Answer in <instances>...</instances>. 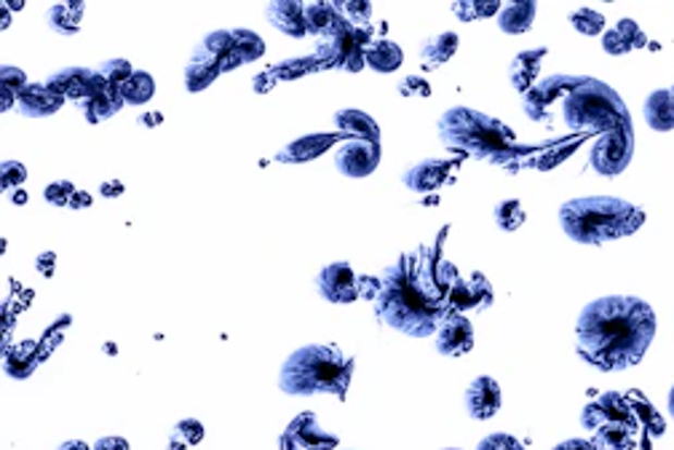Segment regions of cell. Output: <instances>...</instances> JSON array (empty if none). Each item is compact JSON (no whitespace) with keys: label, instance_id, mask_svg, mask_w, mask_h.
I'll return each instance as SVG.
<instances>
[{"label":"cell","instance_id":"6da1fadb","mask_svg":"<svg viewBox=\"0 0 674 450\" xmlns=\"http://www.w3.org/2000/svg\"><path fill=\"white\" fill-rule=\"evenodd\" d=\"M458 277L453 263L429 247H420L418 253L399 257L375 279L369 301L389 327L409 338H429L450 314H455L450 308V292Z\"/></svg>","mask_w":674,"mask_h":450},{"label":"cell","instance_id":"7a4b0ae2","mask_svg":"<svg viewBox=\"0 0 674 450\" xmlns=\"http://www.w3.org/2000/svg\"><path fill=\"white\" fill-rule=\"evenodd\" d=\"M655 338V312L635 295L597 297L576 325L578 354L602 373L640 365Z\"/></svg>","mask_w":674,"mask_h":450},{"label":"cell","instance_id":"3957f363","mask_svg":"<svg viewBox=\"0 0 674 450\" xmlns=\"http://www.w3.org/2000/svg\"><path fill=\"white\" fill-rule=\"evenodd\" d=\"M645 223V212L615 196L571 198L560 207V228L576 244H605L632 236Z\"/></svg>","mask_w":674,"mask_h":450},{"label":"cell","instance_id":"277c9868","mask_svg":"<svg viewBox=\"0 0 674 450\" xmlns=\"http://www.w3.org/2000/svg\"><path fill=\"white\" fill-rule=\"evenodd\" d=\"M437 134L448 150L466 154L479 161L508 167L514 154H517V148H514L517 139H514L512 129L488 113L463 108V105L444 110V113L439 115Z\"/></svg>","mask_w":674,"mask_h":450},{"label":"cell","instance_id":"5b68a950","mask_svg":"<svg viewBox=\"0 0 674 450\" xmlns=\"http://www.w3.org/2000/svg\"><path fill=\"white\" fill-rule=\"evenodd\" d=\"M354 376V360L332 343H314L292 352L279 373V389L284 394L310 397L335 394L343 400Z\"/></svg>","mask_w":674,"mask_h":450},{"label":"cell","instance_id":"8992f818","mask_svg":"<svg viewBox=\"0 0 674 450\" xmlns=\"http://www.w3.org/2000/svg\"><path fill=\"white\" fill-rule=\"evenodd\" d=\"M562 121L573 132H597L600 137L615 129L632 126V115L618 92L586 75L562 99Z\"/></svg>","mask_w":674,"mask_h":450},{"label":"cell","instance_id":"52a82bcc","mask_svg":"<svg viewBox=\"0 0 674 450\" xmlns=\"http://www.w3.org/2000/svg\"><path fill=\"white\" fill-rule=\"evenodd\" d=\"M584 429L595 431L597 450H629L637 437V408L632 405V397L618 391H605L595 402L584 408L581 413Z\"/></svg>","mask_w":674,"mask_h":450},{"label":"cell","instance_id":"ba28073f","mask_svg":"<svg viewBox=\"0 0 674 450\" xmlns=\"http://www.w3.org/2000/svg\"><path fill=\"white\" fill-rule=\"evenodd\" d=\"M375 40L372 25H351L343 16L332 25V31L321 35V44L316 49V62L321 68L345 70V73H356L365 68V51Z\"/></svg>","mask_w":674,"mask_h":450},{"label":"cell","instance_id":"9c48e42d","mask_svg":"<svg viewBox=\"0 0 674 450\" xmlns=\"http://www.w3.org/2000/svg\"><path fill=\"white\" fill-rule=\"evenodd\" d=\"M233 68H238L236 51H233V33L215 31L204 35L201 44L193 49L191 62L185 64V89L193 92V95L204 92L215 84L217 75Z\"/></svg>","mask_w":674,"mask_h":450},{"label":"cell","instance_id":"30bf717a","mask_svg":"<svg viewBox=\"0 0 674 450\" xmlns=\"http://www.w3.org/2000/svg\"><path fill=\"white\" fill-rule=\"evenodd\" d=\"M632 156H635V126H626L602 134L591 148L589 163L602 178H615L629 167Z\"/></svg>","mask_w":674,"mask_h":450},{"label":"cell","instance_id":"8fae6325","mask_svg":"<svg viewBox=\"0 0 674 450\" xmlns=\"http://www.w3.org/2000/svg\"><path fill=\"white\" fill-rule=\"evenodd\" d=\"M316 290L330 303H354L361 292V279L356 277L351 263L335 260L316 273Z\"/></svg>","mask_w":674,"mask_h":450},{"label":"cell","instance_id":"7c38bea8","mask_svg":"<svg viewBox=\"0 0 674 450\" xmlns=\"http://www.w3.org/2000/svg\"><path fill=\"white\" fill-rule=\"evenodd\" d=\"M581 81V75H552V78L541 81V84L532 86L527 95H522V110L530 121H543L549 115V108L556 99H565L571 95L573 86Z\"/></svg>","mask_w":674,"mask_h":450},{"label":"cell","instance_id":"4fadbf2b","mask_svg":"<svg viewBox=\"0 0 674 450\" xmlns=\"http://www.w3.org/2000/svg\"><path fill=\"white\" fill-rule=\"evenodd\" d=\"M380 163V143L343 139L335 148V167L345 178H367Z\"/></svg>","mask_w":674,"mask_h":450},{"label":"cell","instance_id":"5bb4252c","mask_svg":"<svg viewBox=\"0 0 674 450\" xmlns=\"http://www.w3.org/2000/svg\"><path fill=\"white\" fill-rule=\"evenodd\" d=\"M338 437L319 426L314 413H303L281 435V450H335Z\"/></svg>","mask_w":674,"mask_h":450},{"label":"cell","instance_id":"9a60e30c","mask_svg":"<svg viewBox=\"0 0 674 450\" xmlns=\"http://www.w3.org/2000/svg\"><path fill=\"white\" fill-rule=\"evenodd\" d=\"M94 73H97V70H94ZM123 105L126 102H123L119 86L108 84V81L97 75V78H94L89 97L81 102V113H84V119L89 121V124H102V121L113 119Z\"/></svg>","mask_w":674,"mask_h":450},{"label":"cell","instance_id":"2e32d148","mask_svg":"<svg viewBox=\"0 0 674 450\" xmlns=\"http://www.w3.org/2000/svg\"><path fill=\"white\" fill-rule=\"evenodd\" d=\"M474 346V327L463 314H450L439 325L437 332V352L442 356H461L471 352Z\"/></svg>","mask_w":674,"mask_h":450},{"label":"cell","instance_id":"e0dca14e","mask_svg":"<svg viewBox=\"0 0 674 450\" xmlns=\"http://www.w3.org/2000/svg\"><path fill=\"white\" fill-rule=\"evenodd\" d=\"M466 411L474 421H488L501 411V386L495 378H474V384L466 389Z\"/></svg>","mask_w":674,"mask_h":450},{"label":"cell","instance_id":"ac0fdd59","mask_svg":"<svg viewBox=\"0 0 674 450\" xmlns=\"http://www.w3.org/2000/svg\"><path fill=\"white\" fill-rule=\"evenodd\" d=\"M266 16L279 33L290 35V38H306L308 35L306 3H301V0H271L266 5Z\"/></svg>","mask_w":674,"mask_h":450},{"label":"cell","instance_id":"d6986e66","mask_svg":"<svg viewBox=\"0 0 674 450\" xmlns=\"http://www.w3.org/2000/svg\"><path fill=\"white\" fill-rule=\"evenodd\" d=\"M94 78H97V73H94L91 68H62L46 78V86L54 89L57 95H62L64 99L84 102V99L89 97Z\"/></svg>","mask_w":674,"mask_h":450},{"label":"cell","instance_id":"ffe728a7","mask_svg":"<svg viewBox=\"0 0 674 450\" xmlns=\"http://www.w3.org/2000/svg\"><path fill=\"white\" fill-rule=\"evenodd\" d=\"M64 105V97L57 95L54 89H49L46 84H30L16 99L14 110L25 119H46V115H54Z\"/></svg>","mask_w":674,"mask_h":450},{"label":"cell","instance_id":"44dd1931","mask_svg":"<svg viewBox=\"0 0 674 450\" xmlns=\"http://www.w3.org/2000/svg\"><path fill=\"white\" fill-rule=\"evenodd\" d=\"M490 303L492 290L482 273H474L471 279H455L453 292H450V308H453L455 314L466 312V308H488Z\"/></svg>","mask_w":674,"mask_h":450},{"label":"cell","instance_id":"7402d4cb","mask_svg":"<svg viewBox=\"0 0 674 450\" xmlns=\"http://www.w3.org/2000/svg\"><path fill=\"white\" fill-rule=\"evenodd\" d=\"M343 143V137H340L338 132H327V134H308V137L295 139V143L284 145V148L277 154V161L281 163H303L316 159V156H321L324 150L338 148V145Z\"/></svg>","mask_w":674,"mask_h":450},{"label":"cell","instance_id":"603a6c76","mask_svg":"<svg viewBox=\"0 0 674 450\" xmlns=\"http://www.w3.org/2000/svg\"><path fill=\"white\" fill-rule=\"evenodd\" d=\"M332 124L335 132L343 139H369V143H380V126L372 115H367L365 110L356 108H343L332 115Z\"/></svg>","mask_w":674,"mask_h":450},{"label":"cell","instance_id":"cb8c5ba5","mask_svg":"<svg viewBox=\"0 0 674 450\" xmlns=\"http://www.w3.org/2000/svg\"><path fill=\"white\" fill-rule=\"evenodd\" d=\"M645 46H648V35L642 33V27L635 20H621L618 25L602 35V51L613 57L629 54V51L645 49Z\"/></svg>","mask_w":674,"mask_h":450},{"label":"cell","instance_id":"d4e9b609","mask_svg":"<svg viewBox=\"0 0 674 450\" xmlns=\"http://www.w3.org/2000/svg\"><path fill=\"white\" fill-rule=\"evenodd\" d=\"M547 46H538V49H525L514 57L512 68H508V81H512V86L519 95H527L536 86L532 81L541 73V62L547 60Z\"/></svg>","mask_w":674,"mask_h":450},{"label":"cell","instance_id":"484cf974","mask_svg":"<svg viewBox=\"0 0 674 450\" xmlns=\"http://www.w3.org/2000/svg\"><path fill=\"white\" fill-rule=\"evenodd\" d=\"M450 163L448 161H439V159H426L420 163H415V167H409L407 172H404L402 183L407 185L409 191L415 193H429V191H437L439 185L448 180V172H450Z\"/></svg>","mask_w":674,"mask_h":450},{"label":"cell","instance_id":"4316f807","mask_svg":"<svg viewBox=\"0 0 674 450\" xmlns=\"http://www.w3.org/2000/svg\"><path fill=\"white\" fill-rule=\"evenodd\" d=\"M538 3L536 0H517V3H506L501 11H498V27H501L506 35H519L527 33L532 27V20H536Z\"/></svg>","mask_w":674,"mask_h":450},{"label":"cell","instance_id":"83f0119b","mask_svg":"<svg viewBox=\"0 0 674 450\" xmlns=\"http://www.w3.org/2000/svg\"><path fill=\"white\" fill-rule=\"evenodd\" d=\"M402 62H404L402 46L389 38H375L365 51V64L367 68H372L375 73H394V70L402 68Z\"/></svg>","mask_w":674,"mask_h":450},{"label":"cell","instance_id":"f1b7e54d","mask_svg":"<svg viewBox=\"0 0 674 450\" xmlns=\"http://www.w3.org/2000/svg\"><path fill=\"white\" fill-rule=\"evenodd\" d=\"M642 115H645V121H648V126L655 129V132H672V129H674V110H672L670 89L650 92V95L645 97Z\"/></svg>","mask_w":674,"mask_h":450},{"label":"cell","instance_id":"f546056e","mask_svg":"<svg viewBox=\"0 0 674 450\" xmlns=\"http://www.w3.org/2000/svg\"><path fill=\"white\" fill-rule=\"evenodd\" d=\"M458 51V35L455 33H439L431 35L424 46H420V62L426 70L442 68L444 62L453 60V54Z\"/></svg>","mask_w":674,"mask_h":450},{"label":"cell","instance_id":"4dcf8cb0","mask_svg":"<svg viewBox=\"0 0 674 450\" xmlns=\"http://www.w3.org/2000/svg\"><path fill=\"white\" fill-rule=\"evenodd\" d=\"M86 5L84 3H57L51 5L49 11H46V25L51 27L54 33L64 35V38H70V35H75L81 31V14H84Z\"/></svg>","mask_w":674,"mask_h":450},{"label":"cell","instance_id":"1f68e13d","mask_svg":"<svg viewBox=\"0 0 674 450\" xmlns=\"http://www.w3.org/2000/svg\"><path fill=\"white\" fill-rule=\"evenodd\" d=\"M27 75L25 70L14 68V64H3L0 68V110H14L16 99H20L22 92L27 89Z\"/></svg>","mask_w":674,"mask_h":450},{"label":"cell","instance_id":"d6a6232c","mask_svg":"<svg viewBox=\"0 0 674 450\" xmlns=\"http://www.w3.org/2000/svg\"><path fill=\"white\" fill-rule=\"evenodd\" d=\"M121 97L126 105H145L150 102L156 95V81L150 73H143V70H134L132 78H126L119 86Z\"/></svg>","mask_w":674,"mask_h":450},{"label":"cell","instance_id":"836d02e7","mask_svg":"<svg viewBox=\"0 0 674 450\" xmlns=\"http://www.w3.org/2000/svg\"><path fill=\"white\" fill-rule=\"evenodd\" d=\"M340 20L335 3H327V0H316V3H306V22L308 33L314 35H327L332 31V25Z\"/></svg>","mask_w":674,"mask_h":450},{"label":"cell","instance_id":"e575fe53","mask_svg":"<svg viewBox=\"0 0 674 450\" xmlns=\"http://www.w3.org/2000/svg\"><path fill=\"white\" fill-rule=\"evenodd\" d=\"M233 33V51H236V64L255 62L266 54V44L257 33L252 31H231Z\"/></svg>","mask_w":674,"mask_h":450},{"label":"cell","instance_id":"d590c367","mask_svg":"<svg viewBox=\"0 0 674 450\" xmlns=\"http://www.w3.org/2000/svg\"><path fill=\"white\" fill-rule=\"evenodd\" d=\"M492 218H495V226L501 231H517V228L525 223V207H522L519 198H503V202L495 204L492 209Z\"/></svg>","mask_w":674,"mask_h":450},{"label":"cell","instance_id":"8d00e7d4","mask_svg":"<svg viewBox=\"0 0 674 450\" xmlns=\"http://www.w3.org/2000/svg\"><path fill=\"white\" fill-rule=\"evenodd\" d=\"M204 440V424H198L196 418H185L180 421L177 426L169 435V448L172 450H187Z\"/></svg>","mask_w":674,"mask_h":450},{"label":"cell","instance_id":"74e56055","mask_svg":"<svg viewBox=\"0 0 674 450\" xmlns=\"http://www.w3.org/2000/svg\"><path fill=\"white\" fill-rule=\"evenodd\" d=\"M338 9V14L343 16L345 22H351V25H359L365 27L369 25V20H372V5L367 3V0H332Z\"/></svg>","mask_w":674,"mask_h":450},{"label":"cell","instance_id":"f35d334b","mask_svg":"<svg viewBox=\"0 0 674 450\" xmlns=\"http://www.w3.org/2000/svg\"><path fill=\"white\" fill-rule=\"evenodd\" d=\"M571 25L576 33L589 35L591 38V35H600L605 31V16L595 9H576L571 14Z\"/></svg>","mask_w":674,"mask_h":450},{"label":"cell","instance_id":"ab89813d","mask_svg":"<svg viewBox=\"0 0 674 450\" xmlns=\"http://www.w3.org/2000/svg\"><path fill=\"white\" fill-rule=\"evenodd\" d=\"M503 5L495 3V0H488V3H479V0H461V3H453V11L461 16V22H477L479 16H490L498 14Z\"/></svg>","mask_w":674,"mask_h":450},{"label":"cell","instance_id":"60d3db41","mask_svg":"<svg viewBox=\"0 0 674 450\" xmlns=\"http://www.w3.org/2000/svg\"><path fill=\"white\" fill-rule=\"evenodd\" d=\"M97 75L99 78H105L108 81V84H113V86H121L123 81L126 78H132V73H134V68H132V62H126V60H108V62H99L97 68Z\"/></svg>","mask_w":674,"mask_h":450},{"label":"cell","instance_id":"b9f144b4","mask_svg":"<svg viewBox=\"0 0 674 450\" xmlns=\"http://www.w3.org/2000/svg\"><path fill=\"white\" fill-rule=\"evenodd\" d=\"M0 178H3V191L14 193L20 191V185L27 180V169L20 161H3L0 167Z\"/></svg>","mask_w":674,"mask_h":450},{"label":"cell","instance_id":"7bdbcfd3","mask_svg":"<svg viewBox=\"0 0 674 450\" xmlns=\"http://www.w3.org/2000/svg\"><path fill=\"white\" fill-rule=\"evenodd\" d=\"M75 191L73 188V183H64V180H60V183H54V185H49V188H46V202L49 204H57V207H70V204H73V198H75Z\"/></svg>","mask_w":674,"mask_h":450},{"label":"cell","instance_id":"ee69618b","mask_svg":"<svg viewBox=\"0 0 674 450\" xmlns=\"http://www.w3.org/2000/svg\"><path fill=\"white\" fill-rule=\"evenodd\" d=\"M477 450H525V446H522L517 437L498 431V435L485 437V440L477 446Z\"/></svg>","mask_w":674,"mask_h":450},{"label":"cell","instance_id":"f6af8a7d","mask_svg":"<svg viewBox=\"0 0 674 450\" xmlns=\"http://www.w3.org/2000/svg\"><path fill=\"white\" fill-rule=\"evenodd\" d=\"M396 92L402 97H415V95H420V97H429L431 95V89H429V84H426L424 78H418V75H407V78H402L396 84Z\"/></svg>","mask_w":674,"mask_h":450},{"label":"cell","instance_id":"bcb514c9","mask_svg":"<svg viewBox=\"0 0 674 450\" xmlns=\"http://www.w3.org/2000/svg\"><path fill=\"white\" fill-rule=\"evenodd\" d=\"M91 450H128V442L123 437H102Z\"/></svg>","mask_w":674,"mask_h":450},{"label":"cell","instance_id":"7dc6e473","mask_svg":"<svg viewBox=\"0 0 674 450\" xmlns=\"http://www.w3.org/2000/svg\"><path fill=\"white\" fill-rule=\"evenodd\" d=\"M54 266H57V255L54 253H44L38 257V263H35V268H38L44 277H51L54 273Z\"/></svg>","mask_w":674,"mask_h":450},{"label":"cell","instance_id":"c3c4849f","mask_svg":"<svg viewBox=\"0 0 674 450\" xmlns=\"http://www.w3.org/2000/svg\"><path fill=\"white\" fill-rule=\"evenodd\" d=\"M552 450H597V446L591 440H565Z\"/></svg>","mask_w":674,"mask_h":450},{"label":"cell","instance_id":"681fc988","mask_svg":"<svg viewBox=\"0 0 674 450\" xmlns=\"http://www.w3.org/2000/svg\"><path fill=\"white\" fill-rule=\"evenodd\" d=\"M121 191H123V185L119 183V180H113V183H105L102 188H99L102 196H121Z\"/></svg>","mask_w":674,"mask_h":450},{"label":"cell","instance_id":"f907efd6","mask_svg":"<svg viewBox=\"0 0 674 450\" xmlns=\"http://www.w3.org/2000/svg\"><path fill=\"white\" fill-rule=\"evenodd\" d=\"M161 121H163L161 113H148V115H143V119H139V124L154 126V124H161Z\"/></svg>","mask_w":674,"mask_h":450},{"label":"cell","instance_id":"816d5d0a","mask_svg":"<svg viewBox=\"0 0 674 450\" xmlns=\"http://www.w3.org/2000/svg\"><path fill=\"white\" fill-rule=\"evenodd\" d=\"M57 450H89V446H86V442H81V440H70V442H62V446Z\"/></svg>","mask_w":674,"mask_h":450},{"label":"cell","instance_id":"f5cc1de1","mask_svg":"<svg viewBox=\"0 0 674 450\" xmlns=\"http://www.w3.org/2000/svg\"><path fill=\"white\" fill-rule=\"evenodd\" d=\"M670 413L674 416V386L670 389Z\"/></svg>","mask_w":674,"mask_h":450},{"label":"cell","instance_id":"db71d44e","mask_svg":"<svg viewBox=\"0 0 674 450\" xmlns=\"http://www.w3.org/2000/svg\"><path fill=\"white\" fill-rule=\"evenodd\" d=\"M670 99H672V110H674V86H670Z\"/></svg>","mask_w":674,"mask_h":450},{"label":"cell","instance_id":"11a10c76","mask_svg":"<svg viewBox=\"0 0 674 450\" xmlns=\"http://www.w3.org/2000/svg\"><path fill=\"white\" fill-rule=\"evenodd\" d=\"M444 450H458V448H444Z\"/></svg>","mask_w":674,"mask_h":450}]
</instances>
